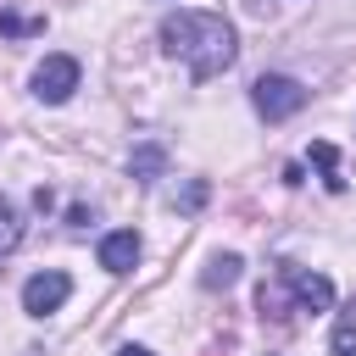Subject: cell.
Wrapping results in <instances>:
<instances>
[{
    "label": "cell",
    "mask_w": 356,
    "mask_h": 356,
    "mask_svg": "<svg viewBox=\"0 0 356 356\" xmlns=\"http://www.w3.org/2000/svg\"><path fill=\"white\" fill-rule=\"evenodd\" d=\"M156 39H161V50H167L172 61H184L189 78H200V83H206V78H222V72L239 61V33H234V22L217 17V11L178 6V11L161 17Z\"/></svg>",
    "instance_id": "1"
},
{
    "label": "cell",
    "mask_w": 356,
    "mask_h": 356,
    "mask_svg": "<svg viewBox=\"0 0 356 356\" xmlns=\"http://www.w3.org/2000/svg\"><path fill=\"white\" fill-rule=\"evenodd\" d=\"M139 256H145V239H139L134 228H111V234L100 239V267H106V273H134Z\"/></svg>",
    "instance_id": "6"
},
{
    "label": "cell",
    "mask_w": 356,
    "mask_h": 356,
    "mask_svg": "<svg viewBox=\"0 0 356 356\" xmlns=\"http://www.w3.org/2000/svg\"><path fill=\"white\" fill-rule=\"evenodd\" d=\"M78 78H83V67H78V56H44L39 67H33V100H44V106H67L72 100V89H78Z\"/></svg>",
    "instance_id": "4"
},
{
    "label": "cell",
    "mask_w": 356,
    "mask_h": 356,
    "mask_svg": "<svg viewBox=\"0 0 356 356\" xmlns=\"http://www.w3.org/2000/svg\"><path fill=\"white\" fill-rule=\"evenodd\" d=\"M312 161L323 167V184L339 195V189H345V178H339V156H334V145H328V139H317V145H312Z\"/></svg>",
    "instance_id": "11"
},
{
    "label": "cell",
    "mask_w": 356,
    "mask_h": 356,
    "mask_svg": "<svg viewBox=\"0 0 356 356\" xmlns=\"http://www.w3.org/2000/svg\"><path fill=\"white\" fill-rule=\"evenodd\" d=\"M117 356H156V350H145V345H122Z\"/></svg>",
    "instance_id": "14"
},
{
    "label": "cell",
    "mask_w": 356,
    "mask_h": 356,
    "mask_svg": "<svg viewBox=\"0 0 356 356\" xmlns=\"http://www.w3.org/2000/svg\"><path fill=\"white\" fill-rule=\"evenodd\" d=\"M72 300V278L61 273V267H44V273H33L28 284H22V312L28 317H50V312H61Z\"/></svg>",
    "instance_id": "5"
},
{
    "label": "cell",
    "mask_w": 356,
    "mask_h": 356,
    "mask_svg": "<svg viewBox=\"0 0 356 356\" xmlns=\"http://www.w3.org/2000/svg\"><path fill=\"white\" fill-rule=\"evenodd\" d=\"M261 317H289V312H334V284L312 267H295V261H278V273L261 284L256 295Z\"/></svg>",
    "instance_id": "2"
},
{
    "label": "cell",
    "mask_w": 356,
    "mask_h": 356,
    "mask_svg": "<svg viewBox=\"0 0 356 356\" xmlns=\"http://www.w3.org/2000/svg\"><path fill=\"white\" fill-rule=\"evenodd\" d=\"M17 245H22V211H17V206L0 195V261H6Z\"/></svg>",
    "instance_id": "10"
},
{
    "label": "cell",
    "mask_w": 356,
    "mask_h": 356,
    "mask_svg": "<svg viewBox=\"0 0 356 356\" xmlns=\"http://www.w3.org/2000/svg\"><path fill=\"white\" fill-rule=\"evenodd\" d=\"M39 28H44V17H11V11H0V33H11V39L39 33Z\"/></svg>",
    "instance_id": "12"
},
{
    "label": "cell",
    "mask_w": 356,
    "mask_h": 356,
    "mask_svg": "<svg viewBox=\"0 0 356 356\" xmlns=\"http://www.w3.org/2000/svg\"><path fill=\"white\" fill-rule=\"evenodd\" d=\"M200 200H206V184H200V178H195V184H189V189H184V206H189V211H195V206H200Z\"/></svg>",
    "instance_id": "13"
},
{
    "label": "cell",
    "mask_w": 356,
    "mask_h": 356,
    "mask_svg": "<svg viewBox=\"0 0 356 356\" xmlns=\"http://www.w3.org/2000/svg\"><path fill=\"white\" fill-rule=\"evenodd\" d=\"M328 356H356V300L339 312V323L328 334Z\"/></svg>",
    "instance_id": "9"
},
{
    "label": "cell",
    "mask_w": 356,
    "mask_h": 356,
    "mask_svg": "<svg viewBox=\"0 0 356 356\" xmlns=\"http://www.w3.org/2000/svg\"><path fill=\"white\" fill-rule=\"evenodd\" d=\"M161 167H167V150H161V145H139V150L128 156V172H134L139 184H150V178H161Z\"/></svg>",
    "instance_id": "8"
},
{
    "label": "cell",
    "mask_w": 356,
    "mask_h": 356,
    "mask_svg": "<svg viewBox=\"0 0 356 356\" xmlns=\"http://www.w3.org/2000/svg\"><path fill=\"white\" fill-rule=\"evenodd\" d=\"M239 267H245V261H239L234 250H217V256L206 261V273H200V284H206V289H228V284L239 278Z\"/></svg>",
    "instance_id": "7"
},
{
    "label": "cell",
    "mask_w": 356,
    "mask_h": 356,
    "mask_svg": "<svg viewBox=\"0 0 356 356\" xmlns=\"http://www.w3.org/2000/svg\"><path fill=\"white\" fill-rule=\"evenodd\" d=\"M250 106H256V117H267V122H289V117L306 106V83L289 78V72H261V78L250 83Z\"/></svg>",
    "instance_id": "3"
}]
</instances>
